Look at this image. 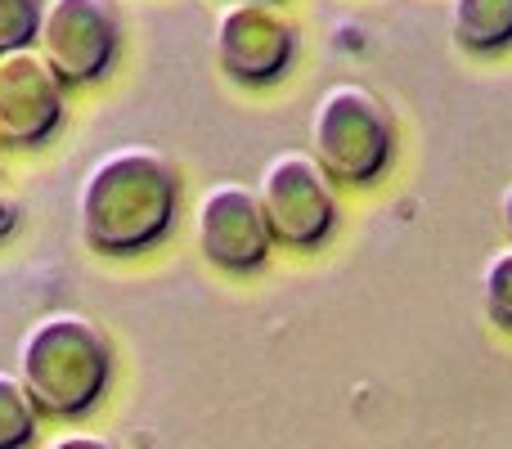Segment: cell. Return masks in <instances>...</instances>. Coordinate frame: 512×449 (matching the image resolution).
Masks as SVG:
<instances>
[{"instance_id": "obj_3", "label": "cell", "mask_w": 512, "mask_h": 449, "mask_svg": "<svg viewBox=\"0 0 512 449\" xmlns=\"http://www.w3.org/2000/svg\"><path fill=\"white\" fill-rule=\"evenodd\" d=\"M391 149H396V126L387 104L369 86L337 81L319 95L310 113V153L333 180L373 185L387 171Z\"/></svg>"}, {"instance_id": "obj_9", "label": "cell", "mask_w": 512, "mask_h": 449, "mask_svg": "<svg viewBox=\"0 0 512 449\" xmlns=\"http://www.w3.org/2000/svg\"><path fill=\"white\" fill-rule=\"evenodd\" d=\"M454 45L468 54H499L512 45V0H450Z\"/></svg>"}, {"instance_id": "obj_4", "label": "cell", "mask_w": 512, "mask_h": 449, "mask_svg": "<svg viewBox=\"0 0 512 449\" xmlns=\"http://www.w3.org/2000/svg\"><path fill=\"white\" fill-rule=\"evenodd\" d=\"M265 221L274 229V243L288 247H315L333 234L337 225V194L333 176L319 167L315 153L283 149L256 176Z\"/></svg>"}, {"instance_id": "obj_10", "label": "cell", "mask_w": 512, "mask_h": 449, "mask_svg": "<svg viewBox=\"0 0 512 449\" xmlns=\"http://www.w3.org/2000/svg\"><path fill=\"white\" fill-rule=\"evenodd\" d=\"M36 418H41V409L32 405L23 378L0 373V449H27L32 445Z\"/></svg>"}, {"instance_id": "obj_7", "label": "cell", "mask_w": 512, "mask_h": 449, "mask_svg": "<svg viewBox=\"0 0 512 449\" xmlns=\"http://www.w3.org/2000/svg\"><path fill=\"white\" fill-rule=\"evenodd\" d=\"M194 238L198 252L230 274L261 270L274 252V229L265 221V207L256 185L216 180L194 203Z\"/></svg>"}, {"instance_id": "obj_11", "label": "cell", "mask_w": 512, "mask_h": 449, "mask_svg": "<svg viewBox=\"0 0 512 449\" xmlns=\"http://www.w3.org/2000/svg\"><path fill=\"white\" fill-rule=\"evenodd\" d=\"M481 306L499 328L512 333V243L490 252V261L481 265Z\"/></svg>"}, {"instance_id": "obj_13", "label": "cell", "mask_w": 512, "mask_h": 449, "mask_svg": "<svg viewBox=\"0 0 512 449\" xmlns=\"http://www.w3.org/2000/svg\"><path fill=\"white\" fill-rule=\"evenodd\" d=\"M14 225H18V198L0 189V238L14 234Z\"/></svg>"}, {"instance_id": "obj_1", "label": "cell", "mask_w": 512, "mask_h": 449, "mask_svg": "<svg viewBox=\"0 0 512 449\" xmlns=\"http://www.w3.org/2000/svg\"><path fill=\"white\" fill-rule=\"evenodd\" d=\"M180 212V180L153 144H122L90 162L77 189V229L104 256L153 247Z\"/></svg>"}, {"instance_id": "obj_2", "label": "cell", "mask_w": 512, "mask_h": 449, "mask_svg": "<svg viewBox=\"0 0 512 449\" xmlns=\"http://www.w3.org/2000/svg\"><path fill=\"white\" fill-rule=\"evenodd\" d=\"M18 378L41 414L81 418L104 400L113 378V346L95 319L54 310L36 319L18 346Z\"/></svg>"}, {"instance_id": "obj_12", "label": "cell", "mask_w": 512, "mask_h": 449, "mask_svg": "<svg viewBox=\"0 0 512 449\" xmlns=\"http://www.w3.org/2000/svg\"><path fill=\"white\" fill-rule=\"evenodd\" d=\"M45 0H0V50L32 45Z\"/></svg>"}, {"instance_id": "obj_5", "label": "cell", "mask_w": 512, "mask_h": 449, "mask_svg": "<svg viewBox=\"0 0 512 449\" xmlns=\"http://www.w3.org/2000/svg\"><path fill=\"white\" fill-rule=\"evenodd\" d=\"M32 45L68 86H90L117 63L122 14L113 0H45Z\"/></svg>"}, {"instance_id": "obj_6", "label": "cell", "mask_w": 512, "mask_h": 449, "mask_svg": "<svg viewBox=\"0 0 512 449\" xmlns=\"http://www.w3.org/2000/svg\"><path fill=\"white\" fill-rule=\"evenodd\" d=\"M216 63L239 86H270L297 59V27L274 0H230L212 36Z\"/></svg>"}, {"instance_id": "obj_15", "label": "cell", "mask_w": 512, "mask_h": 449, "mask_svg": "<svg viewBox=\"0 0 512 449\" xmlns=\"http://www.w3.org/2000/svg\"><path fill=\"white\" fill-rule=\"evenodd\" d=\"M499 221H504V234H508V243H512V180H508L504 198H499Z\"/></svg>"}, {"instance_id": "obj_14", "label": "cell", "mask_w": 512, "mask_h": 449, "mask_svg": "<svg viewBox=\"0 0 512 449\" xmlns=\"http://www.w3.org/2000/svg\"><path fill=\"white\" fill-rule=\"evenodd\" d=\"M50 449H117V445L104 441V436H63V441H54Z\"/></svg>"}, {"instance_id": "obj_8", "label": "cell", "mask_w": 512, "mask_h": 449, "mask_svg": "<svg viewBox=\"0 0 512 449\" xmlns=\"http://www.w3.org/2000/svg\"><path fill=\"white\" fill-rule=\"evenodd\" d=\"M63 90L68 81L50 68L36 45L0 50V144L36 149L63 122Z\"/></svg>"}]
</instances>
